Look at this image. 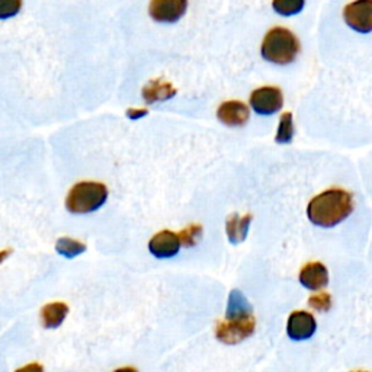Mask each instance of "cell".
Listing matches in <instances>:
<instances>
[{"mask_svg": "<svg viewBox=\"0 0 372 372\" xmlns=\"http://www.w3.org/2000/svg\"><path fill=\"white\" fill-rule=\"evenodd\" d=\"M114 372H138V371L134 369V368H131V366H125V368H120V369H117V371H114Z\"/></svg>", "mask_w": 372, "mask_h": 372, "instance_id": "obj_25", "label": "cell"}, {"mask_svg": "<svg viewBox=\"0 0 372 372\" xmlns=\"http://www.w3.org/2000/svg\"><path fill=\"white\" fill-rule=\"evenodd\" d=\"M254 327L256 320L253 314L236 319H226V321L217 324L215 336L224 345H237L252 336Z\"/></svg>", "mask_w": 372, "mask_h": 372, "instance_id": "obj_4", "label": "cell"}, {"mask_svg": "<svg viewBox=\"0 0 372 372\" xmlns=\"http://www.w3.org/2000/svg\"><path fill=\"white\" fill-rule=\"evenodd\" d=\"M252 215L246 214L243 217H240L239 214H233L227 222H226V232H227V237L233 244H239L243 240H246L249 229H250V222H252Z\"/></svg>", "mask_w": 372, "mask_h": 372, "instance_id": "obj_13", "label": "cell"}, {"mask_svg": "<svg viewBox=\"0 0 372 372\" xmlns=\"http://www.w3.org/2000/svg\"><path fill=\"white\" fill-rule=\"evenodd\" d=\"M317 329V323L309 311H294L286 323V333L289 339L301 342L310 339Z\"/></svg>", "mask_w": 372, "mask_h": 372, "instance_id": "obj_8", "label": "cell"}, {"mask_svg": "<svg viewBox=\"0 0 372 372\" xmlns=\"http://www.w3.org/2000/svg\"><path fill=\"white\" fill-rule=\"evenodd\" d=\"M292 137H294L292 115H291L289 113H285V114L281 117L275 141L279 143V144H288V143H291Z\"/></svg>", "mask_w": 372, "mask_h": 372, "instance_id": "obj_18", "label": "cell"}, {"mask_svg": "<svg viewBox=\"0 0 372 372\" xmlns=\"http://www.w3.org/2000/svg\"><path fill=\"white\" fill-rule=\"evenodd\" d=\"M282 92L274 86L256 89L250 96V105L259 115H272L282 108Z\"/></svg>", "mask_w": 372, "mask_h": 372, "instance_id": "obj_5", "label": "cell"}, {"mask_svg": "<svg viewBox=\"0 0 372 372\" xmlns=\"http://www.w3.org/2000/svg\"><path fill=\"white\" fill-rule=\"evenodd\" d=\"M108 200V190L103 183L81 182L74 185L66 200L71 214H91L98 211Z\"/></svg>", "mask_w": 372, "mask_h": 372, "instance_id": "obj_3", "label": "cell"}, {"mask_svg": "<svg viewBox=\"0 0 372 372\" xmlns=\"http://www.w3.org/2000/svg\"><path fill=\"white\" fill-rule=\"evenodd\" d=\"M218 120L229 127H242L249 121V108L239 100H229L221 103L217 110Z\"/></svg>", "mask_w": 372, "mask_h": 372, "instance_id": "obj_10", "label": "cell"}, {"mask_svg": "<svg viewBox=\"0 0 372 372\" xmlns=\"http://www.w3.org/2000/svg\"><path fill=\"white\" fill-rule=\"evenodd\" d=\"M304 0H274L272 8L279 15L291 16L300 14L304 8Z\"/></svg>", "mask_w": 372, "mask_h": 372, "instance_id": "obj_17", "label": "cell"}, {"mask_svg": "<svg viewBox=\"0 0 372 372\" xmlns=\"http://www.w3.org/2000/svg\"><path fill=\"white\" fill-rule=\"evenodd\" d=\"M262 56L275 64H289L300 53V43L296 36L285 28L271 29L262 44Z\"/></svg>", "mask_w": 372, "mask_h": 372, "instance_id": "obj_2", "label": "cell"}, {"mask_svg": "<svg viewBox=\"0 0 372 372\" xmlns=\"http://www.w3.org/2000/svg\"><path fill=\"white\" fill-rule=\"evenodd\" d=\"M355 372H365V371H355Z\"/></svg>", "mask_w": 372, "mask_h": 372, "instance_id": "obj_26", "label": "cell"}, {"mask_svg": "<svg viewBox=\"0 0 372 372\" xmlns=\"http://www.w3.org/2000/svg\"><path fill=\"white\" fill-rule=\"evenodd\" d=\"M68 314V307L64 303L47 304L41 311V321L46 329H57L63 324Z\"/></svg>", "mask_w": 372, "mask_h": 372, "instance_id": "obj_14", "label": "cell"}, {"mask_svg": "<svg viewBox=\"0 0 372 372\" xmlns=\"http://www.w3.org/2000/svg\"><path fill=\"white\" fill-rule=\"evenodd\" d=\"M345 22L356 32L372 31V0H355L343 11Z\"/></svg>", "mask_w": 372, "mask_h": 372, "instance_id": "obj_6", "label": "cell"}, {"mask_svg": "<svg viewBox=\"0 0 372 372\" xmlns=\"http://www.w3.org/2000/svg\"><path fill=\"white\" fill-rule=\"evenodd\" d=\"M12 253L11 249H6V250H0V264L5 262V260L9 257V254Z\"/></svg>", "mask_w": 372, "mask_h": 372, "instance_id": "obj_24", "label": "cell"}, {"mask_svg": "<svg viewBox=\"0 0 372 372\" xmlns=\"http://www.w3.org/2000/svg\"><path fill=\"white\" fill-rule=\"evenodd\" d=\"M180 246V239L176 233L163 230L152 237L148 250L157 259H170L179 253Z\"/></svg>", "mask_w": 372, "mask_h": 372, "instance_id": "obj_9", "label": "cell"}, {"mask_svg": "<svg viewBox=\"0 0 372 372\" xmlns=\"http://www.w3.org/2000/svg\"><path fill=\"white\" fill-rule=\"evenodd\" d=\"M15 372H44V368L40 363H29V365H25L24 368H19Z\"/></svg>", "mask_w": 372, "mask_h": 372, "instance_id": "obj_23", "label": "cell"}, {"mask_svg": "<svg viewBox=\"0 0 372 372\" xmlns=\"http://www.w3.org/2000/svg\"><path fill=\"white\" fill-rule=\"evenodd\" d=\"M309 306L317 311H327L331 307V299L329 294H317L310 296Z\"/></svg>", "mask_w": 372, "mask_h": 372, "instance_id": "obj_21", "label": "cell"}, {"mask_svg": "<svg viewBox=\"0 0 372 372\" xmlns=\"http://www.w3.org/2000/svg\"><path fill=\"white\" fill-rule=\"evenodd\" d=\"M252 314V307L249 301L246 300V296L239 291L234 289L230 292L229 296V304H227V319H236V317H243Z\"/></svg>", "mask_w": 372, "mask_h": 372, "instance_id": "obj_15", "label": "cell"}, {"mask_svg": "<svg viewBox=\"0 0 372 372\" xmlns=\"http://www.w3.org/2000/svg\"><path fill=\"white\" fill-rule=\"evenodd\" d=\"M148 114L147 109H138V108H131L127 110V117L130 120H140Z\"/></svg>", "mask_w": 372, "mask_h": 372, "instance_id": "obj_22", "label": "cell"}, {"mask_svg": "<svg viewBox=\"0 0 372 372\" xmlns=\"http://www.w3.org/2000/svg\"><path fill=\"white\" fill-rule=\"evenodd\" d=\"M188 9V0H152L148 12L159 24H175Z\"/></svg>", "mask_w": 372, "mask_h": 372, "instance_id": "obj_7", "label": "cell"}, {"mask_svg": "<svg viewBox=\"0 0 372 372\" xmlns=\"http://www.w3.org/2000/svg\"><path fill=\"white\" fill-rule=\"evenodd\" d=\"M180 239V244L185 247H192L195 246L201 237H202V227L200 224H192L188 226L185 230H182L179 234Z\"/></svg>", "mask_w": 372, "mask_h": 372, "instance_id": "obj_19", "label": "cell"}, {"mask_svg": "<svg viewBox=\"0 0 372 372\" xmlns=\"http://www.w3.org/2000/svg\"><path fill=\"white\" fill-rule=\"evenodd\" d=\"M353 198L343 190H327L314 197L307 207V217L314 226L331 229L341 224L353 211Z\"/></svg>", "mask_w": 372, "mask_h": 372, "instance_id": "obj_1", "label": "cell"}, {"mask_svg": "<svg viewBox=\"0 0 372 372\" xmlns=\"http://www.w3.org/2000/svg\"><path fill=\"white\" fill-rule=\"evenodd\" d=\"M299 279L304 288L319 291L327 285L329 271L321 262H310L300 271Z\"/></svg>", "mask_w": 372, "mask_h": 372, "instance_id": "obj_11", "label": "cell"}, {"mask_svg": "<svg viewBox=\"0 0 372 372\" xmlns=\"http://www.w3.org/2000/svg\"><path fill=\"white\" fill-rule=\"evenodd\" d=\"M56 250L58 254H61L67 259H73V257L85 253L86 244L79 240L70 239V237H61V239H58V242L56 244Z\"/></svg>", "mask_w": 372, "mask_h": 372, "instance_id": "obj_16", "label": "cell"}, {"mask_svg": "<svg viewBox=\"0 0 372 372\" xmlns=\"http://www.w3.org/2000/svg\"><path fill=\"white\" fill-rule=\"evenodd\" d=\"M175 95L176 89L172 86V83L163 81H150L143 89V98L148 105L172 99Z\"/></svg>", "mask_w": 372, "mask_h": 372, "instance_id": "obj_12", "label": "cell"}, {"mask_svg": "<svg viewBox=\"0 0 372 372\" xmlns=\"http://www.w3.org/2000/svg\"><path fill=\"white\" fill-rule=\"evenodd\" d=\"M22 8V0H0V21L14 18Z\"/></svg>", "mask_w": 372, "mask_h": 372, "instance_id": "obj_20", "label": "cell"}]
</instances>
